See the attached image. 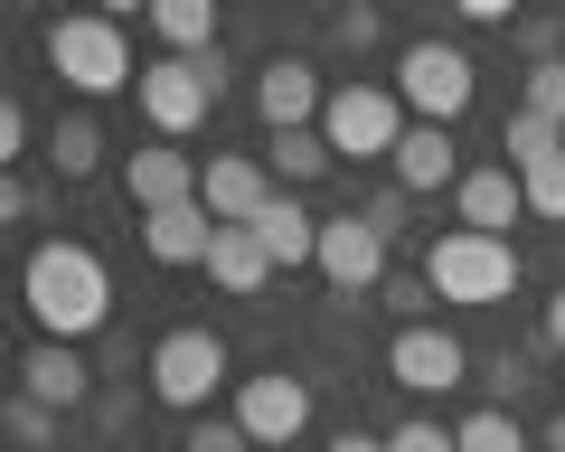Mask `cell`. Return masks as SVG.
Instances as JSON below:
<instances>
[{
	"label": "cell",
	"instance_id": "1",
	"mask_svg": "<svg viewBox=\"0 0 565 452\" xmlns=\"http://www.w3.org/2000/svg\"><path fill=\"white\" fill-rule=\"evenodd\" d=\"M29 321H39V340H66V349H76V340H95L104 321H114V283H104V265L85 246H39L29 255Z\"/></svg>",
	"mask_w": 565,
	"mask_h": 452
},
{
	"label": "cell",
	"instance_id": "2",
	"mask_svg": "<svg viewBox=\"0 0 565 452\" xmlns=\"http://www.w3.org/2000/svg\"><path fill=\"white\" fill-rule=\"evenodd\" d=\"M47 66H57L76 95H141V66H132V39H122L114 10H76V20H47Z\"/></svg>",
	"mask_w": 565,
	"mask_h": 452
},
{
	"label": "cell",
	"instance_id": "3",
	"mask_svg": "<svg viewBox=\"0 0 565 452\" xmlns=\"http://www.w3.org/2000/svg\"><path fill=\"white\" fill-rule=\"evenodd\" d=\"M424 283H434V302H509V292H519V246H509V236L444 226V236L424 246Z\"/></svg>",
	"mask_w": 565,
	"mask_h": 452
},
{
	"label": "cell",
	"instance_id": "4",
	"mask_svg": "<svg viewBox=\"0 0 565 452\" xmlns=\"http://www.w3.org/2000/svg\"><path fill=\"white\" fill-rule=\"evenodd\" d=\"M217 95H226V47H217V57H151L132 104L151 114L161 142H180V132H199L207 114H217Z\"/></svg>",
	"mask_w": 565,
	"mask_h": 452
},
{
	"label": "cell",
	"instance_id": "5",
	"mask_svg": "<svg viewBox=\"0 0 565 452\" xmlns=\"http://www.w3.org/2000/svg\"><path fill=\"white\" fill-rule=\"evenodd\" d=\"M396 95H405V114H415V123H462L471 114V95H481V66L462 57V47L452 39H415L396 57Z\"/></svg>",
	"mask_w": 565,
	"mask_h": 452
},
{
	"label": "cell",
	"instance_id": "6",
	"mask_svg": "<svg viewBox=\"0 0 565 452\" xmlns=\"http://www.w3.org/2000/svg\"><path fill=\"white\" fill-rule=\"evenodd\" d=\"M405 95H386V85H330V114H321V142L340 151V161H396L405 142Z\"/></svg>",
	"mask_w": 565,
	"mask_h": 452
},
{
	"label": "cell",
	"instance_id": "7",
	"mask_svg": "<svg viewBox=\"0 0 565 452\" xmlns=\"http://www.w3.org/2000/svg\"><path fill=\"white\" fill-rule=\"evenodd\" d=\"M226 387V340L217 330H170L161 349H151V396L180 415H207V396Z\"/></svg>",
	"mask_w": 565,
	"mask_h": 452
},
{
	"label": "cell",
	"instance_id": "8",
	"mask_svg": "<svg viewBox=\"0 0 565 452\" xmlns=\"http://www.w3.org/2000/svg\"><path fill=\"white\" fill-rule=\"evenodd\" d=\"M236 424H245V443L255 452H292L311 433V387L302 377H236Z\"/></svg>",
	"mask_w": 565,
	"mask_h": 452
},
{
	"label": "cell",
	"instance_id": "9",
	"mask_svg": "<svg viewBox=\"0 0 565 452\" xmlns=\"http://www.w3.org/2000/svg\"><path fill=\"white\" fill-rule=\"evenodd\" d=\"M386 377H396V387H415V396H452V387H471V349L452 340V330L415 321V330H396V349H386Z\"/></svg>",
	"mask_w": 565,
	"mask_h": 452
},
{
	"label": "cell",
	"instance_id": "10",
	"mask_svg": "<svg viewBox=\"0 0 565 452\" xmlns=\"http://www.w3.org/2000/svg\"><path fill=\"white\" fill-rule=\"evenodd\" d=\"M321 273H330V292H386V236L349 207V217H321Z\"/></svg>",
	"mask_w": 565,
	"mask_h": 452
},
{
	"label": "cell",
	"instance_id": "11",
	"mask_svg": "<svg viewBox=\"0 0 565 452\" xmlns=\"http://www.w3.org/2000/svg\"><path fill=\"white\" fill-rule=\"evenodd\" d=\"M255 114H264V132H321V114H330L321 66L311 57H274L255 76Z\"/></svg>",
	"mask_w": 565,
	"mask_h": 452
},
{
	"label": "cell",
	"instance_id": "12",
	"mask_svg": "<svg viewBox=\"0 0 565 452\" xmlns=\"http://www.w3.org/2000/svg\"><path fill=\"white\" fill-rule=\"evenodd\" d=\"M264 198H274V170H264L255 151H217V161L199 170V207H207L217 226H255Z\"/></svg>",
	"mask_w": 565,
	"mask_h": 452
},
{
	"label": "cell",
	"instance_id": "13",
	"mask_svg": "<svg viewBox=\"0 0 565 452\" xmlns=\"http://www.w3.org/2000/svg\"><path fill=\"white\" fill-rule=\"evenodd\" d=\"M386 170H396V189H405V198H434V189H462V180H471L444 123H415V132L396 142V161H386Z\"/></svg>",
	"mask_w": 565,
	"mask_h": 452
},
{
	"label": "cell",
	"instance_id": "14",
	"mask_svg": "<svg viewBox=\"0 0 565 452\" xmlns=\"http://www.w3.org/2000/svg\"><path fill=\"white\" fill-rule=\"evenodd\" d=\"M122 189H132V207L141 217H151V207H189L199 198V161H189V151H132V161H122Z\"/></svg>",
	"mask_w": 565,
	"mask_h": 452
},
{
	"label": "cell",
	"instance_id": "15",
	"mask_svg": "<svg viewBox=\"0 0 565 452\" xmlns=\"http://www.w3.org/2000/svg\"><path fill=\"white\" fill-rule=\"evenodd\" d=\"M207 246H217V217H207L199 198L141 217V255H151V265H207Z\"/></svg>",
	"mask_w": 565,
	"mask_h": 452
},
{
	"label": "cell",
	"instance_id": "16",
	"mask_svg": "<svg viewBox=\"0 0 565 452\" xmlns=\"http://www.w3.org/2000/svg\"><path fill=\"white\" fill-rule=\"evenodd\" d=\"M452 198H462V226H471V236H509V226L527 217V189H519V170H509V161L471 170V180L452 189Z\"/></svg>",
	"mask_w": 565,
	"mask_h": 452
},
{
	"label": "cell",
	"instance_id": "17",
	"mask_svg": "<svg viewBox=\"0 0 565 452\" xmlns=\"http://www.w3.org/2000/svg\"><path fill=\"white\" fill-rule=\"evenodd\" d=\"M20 396H39V406H85V396H95V368H85L76 349H66V340H39V349L20 358Z\"/></svg>",
	"mask_w": 565,
	"mask_h": 452
},
{
	"label": "cell",
	"instance_id": "18",
	"mask_svg": "<svg viewBox=\"0 0 565 452\" xmlns=\"http://www.w3.org/2000/svg\"><path fill=\"white\" fill-rule=\"evenodd\" d=\"M255 236H264V255H274V273H282V265H321V217H311L292 189H274V198H264Z\"/></svg>",
	"mask_w": 565,
	"mask_h": 452
},
{
	"label": "cell",
	"instance_id": "19",
	"mask_svg": "<svg viewBox=\"0 0 565 452\" xmlns=\"http://www.w3.org/2000/svg\"><path fill=\"white\" fill-rule=\"evenodd\" d=\"M207 283H226V292H264V283H274V255H264L255 226H217V246H207Z\"/></svg>",
	"mask_w": 565,
	"mask_h": 452
},
{
	"label": "cell",
	"instance_id": "20",
	"mask_svg": "<svg viewBox=\"0 0 565 452\" xmlns=\"http://www.w3.org/2000/svg\"><path fill=\"white\" fill-rule=\"evenodd\" d=\"M151 29L180 57H217V0H151Z\"/></svg>",
	"mask_w": 565,
	"mask_h": 452
},
{
	"label": "cell",
	"instance_id": "21",
	"mask_svg": "<svg viewBox=\"0 0 565 452\" xmlns=\"http://www.w3.org/2000/svg\"><path fill=\"white\" fill-rule=\"evenodd\" d=\"M330 161H340V151H330L321 132H274V151H264V170H274L282 189H311V180H321Z\"/></svg>",
	"mask_w": 565,
	"mask_h": 452
},
{
	"label": "cell",
	"instance_id": "22",
	"mask_svg": "<svg viewBox=\"0 0 565 452\" xmlns=\"http://www.w3.org/2000/svg\"><path fill=\"white\" fill-rule=\"evenodd\" d=\"M47 161H57V180H95V170H104V132H95V114H57V142H47Z\"/></svg>",
	"mask_w": 565,
	"mask_h": 452
},
{
	"label": "cell",
	"instance_id": "23",
	"mask_svg": "<svg viewBox=\"0 0 565 452\" xmlns=\"http://www.w3.org/2000/svg\"><path fill=\"white\" fill-rule=\"evenodd\" d=\"M500 151H509V170L527 180V170L565 161V132H556V123H537V114H509V123H500Z\"/></svg>",
	"mask_w": 565,
	"mask_h": 452
},
{
	"label": "cell",
	"instance_id": "24",
	"mask_svg": "<svg viewBox=\"0 0 565 452\" xmlns=\"http://www.w3.org/2000/svg\"><path fill=\"white\" fill-rule=\"evenodd\" d=\"M452 433H462V452H527V433H519L509 406H481L471 424H452Z\"/></svg>",
	"mask_w": 565,
	"mask_h": 452
},
{
	"label": "cell",
	"instance_id": "25",
	"mask_svg": "<svg viewBox=\"0 0 565 452\" xmlns=\"http://www.w3.org/2000/svg\"><path fill=\"white\" fill-rule=\"evenodd\" d=\"M519 114H537V123H556V132H565V57H556V66H527Z\"/></svg>",
	"mask_w": 565,
	"mask_h": 452
},
{
	"label": "cell",
	"instance_id": "26",
	"mask_svg": "<svg viewBox=\"0 0 565 452\" xmlns=\"http://www.w3.org/2000/svg\"><path fill=\"white\" fill-rule=\"evenodd\" d=\"M527 217H546V226H565V161H546V170H527Z\"/></svg>",
	"mask_w": 565,
	"mask_h": 452
},
{
	"label": "cell",
	"instance_id": "27",
	"mask_svg": "<svg viewBox=\"0 0 565 452\" xmlns=\"http://www.w3.org/2000/svg\"><path fill=\"white\" fill-rule=\"evenodd\" d=\"M386 311H396V330H415L424 321V302H434V283H424V273H386V292H377Z\"/></svg>",
	"mask_w": 565,
	"mask_h": 452
},
{
	"label": "cell",
	"instance_id": "28",
	"mask_svg": "<svg viewBox=\"0 0 565 452\" xmlns=\"http://www.w3.org/2000/svg\"><path fill=\"white\" fill-rule=\"evenodd\" d=\"M180 452H255V443H245V424H236V415H226V424H217V415H199Z\"/></svg>",
	"mask_w": 565,
	"mask_h": 452
},
{
	"label": "cell",
	"instance_id": "29",
	"mask_svg": "<svg viewBox=\"0 0 565 452\" xmlns=\"http://www.w3.org/2000/svg\"><path fill=\"white\" fill-rule=\"evenodd\" d=\"M57 433V406H39V396H10V443H47Z\"/></svg>",
	"mask_w": 565,
	"mask_h": 452
},
{
	"label": "cell",
	"instance_id": "30",
	"mask_svg": "<svg viewBox=\"0 0 565 452\" xmlns=\"http://www.w3.org/2000/svg\"><path fill=\"white\" fill-rule=\"evenodd\" d=\"M386 452H462V433H452V424H396Z\"/></svg>",
	"mask_w": 565,
	"mask_h": 452
},
{
	"label": "cell",
	"instance_id": "31",
	"mask_svg": "<svg viewBox=\"0 0 565 452\" xmlns=\"http://www.w3.org/2000/svg\"><path fill=\"white\" fill-rule=\"evenodd\" d=\"M377 10H367V0H359V10H340V20H330V39H340V47H377Z\"/></svg>",
	"mask_w": 565,
	"mask_h": 452
},
{
	"label": "cell",
	"instance_id": "32",
	"mask_svg": "<svg viewBox=\"0 0 565 452\" xmlns=\"http://www.w3.org/2000/svg\"><path fill=\"white\" fill-rule=\"evenodd\" d=\"M359 217H367V226H377L386 246H396V236H405V189H386V198H367V207H359Z\"/></svg>",
	"mask_w": 565,
	"mask_h": 452
},
{
	"label": "cell",
	"instance_id": "33",
	"mask_svg": "<svg viewBox=\"0 0 565 452\" xmlns=\"http://www.w3.org/2000/svg\"><path fill=\"white\" fill-rule=\"evenodd\" d=\"M29 151V104H0V161H20Z\"/></svg>",
	"mask_w": 565,
	"mask_h": 452
},
{
	"label": "cell",
	"instance_id": "34",
	"mask_svg": "<svg viewBox=\"0 0 565 452\" xmlns=\"http://www.w3.org/2000/svg\"><path fill=\"white\" fill-rule=\"evenodd\" d=\"M330 452H386V433H359V424H349V433H330Z\"/></svg>",
	"mask_w": 565,
	"mask_h": 452
},
{
	"label": "cell",
	"instance_id": "35",
	"mask_svg": "<svg viewBox=\"0 0 565 452\" xmlns=\"http://www.w3.org/2000/svg\"><path fill=\"white\" fill-rule=\"evenodd\" d=\"M546 349H565V292L546 302Z\"/></svg>",
	"mask_w": 565,
	"mask_h": 452
},
{
	"label": "cell",
	"instance_id": "36",
	"mask_svg": "<svg viewBox=\"0 0 565 452\" xmlns=\"http://www.w3.org/2000/svg\"><path fill=\"white\" fill-rule=\"evenodd\" d=\"M546 452H565V424H556V433H546Z\"/></svg>",
	"mask_w": 565,
	"mask_h": 452
},
{
	"label": "cell",
	"instance_id": "37",
	"mask_svg": "<svg viewBox=\"0 0 565 452\" xmlns=\"http://www.w3.org/2000/svg\"><path fill=\"white\" fill-rule=\"evenodd\" d=\"M114 452H141V443H114Z\"/></svg>",
	"mask_w": 565,
	"mask_h": 452
}]
</instances>
